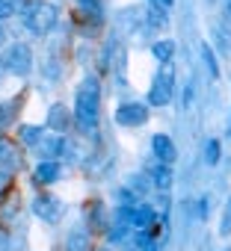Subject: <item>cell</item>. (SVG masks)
I'll return each instance as SVG.
<instances>
[{
    "label": "cell",
    "mask_w": 231,
    "mask_h": 251,
    "mask_svg": "<svg viewBox=\"0 0 231 251\" xmlns=\"http://www.w3.org/2000/svg\"><path fill=\"white\" fill-rule=\"evenodd\" d=\"M98 118H101V83L98 77H83V83L77 86V95H74V121L77 127L92 136L95 127H98Z\"/></svg>",
    "instance_id": "6da1fadb"
},
{
    "label": "cell",
    "mask_w": 231,
    "mask_h": 251,
    "mask_svg": "<svg viewBox=\"0 0 231 251\" xmlns=\"http://www.w3.org/2000/svg\"><path fill=\"white\" fill-rule=\"evenodd\" d=\"M57 21H59V9L54 6V3H48V0H39V3H33V6H27V12H24V27H27V33H33V36H48L54 27H57Z\"/></svg>",
    "instance_id": "7a4b0ae2"
},
{
    "label": "cell",
    "mask_w": 231,
    "mask_h": 251,
    "mask_svg": "<svg viewBox=\"0 0 231 251\" xmlns=\"http://www.w3.org/2000/svg\"><path fill=\"white\" fill-rule=\"evenodd\" d=\"M175 92V68L172 62H160V71L154 74V83L148 89V106H169Z\"/></svg>",
    "instance_id": "3957f363"
},
{
    "label": "cell",
    "mask_w": 231,
    "mask_h": 251,
    "mask_svg": "<svg viewBox=\"0 0 231 251\" xmlns=\"http://www.w3.org/2000/svg\"><path fill=\"white\" fill-rule=\"evenodd\" d=\"M3 62H6V71H9V74H15V77H27V74L33 71V50H30V45L15 42V45L6 50Z\"/></svg>",
    "instance_id": "277c9868"
},
{
    "label": "cell",
    "mask_w": 231,
    "mask_h": 251,
    "mask_svg": "<svg viewBox=\"0 0 231 251\" xmlns=\"http://www.w3.org/2000/svg\"><path fill=\"white\" fill-rule=\"evenodd\" d=\"M145 121H148V106L140 100L119 103V109H116V124H122V127H143Z\"/></svg>",
    "instance_id": "5b68a950"
},
{
    "label": "cell",
    "mask_w": 231,
    "mask_h": 251,
    "mask_svg": "<svg viewBox=\"0 0 231 251\" xmlns=\"http://www.w3.org/2000/svg\"><path fill=\"white\" fill-rule=\"evenodd\" d=\"M33 213L39 216V219H45V222H59L62 219V213H65V204L57 198V195H39L36 201H33Z\"/></svg>",
    "instance_id": "8992f818"
},
{
    "label": "cell",
    "mask_w": 231,
    "mask_h": 251,
    "mask_svg": "<svg viewBox=\"0 0 231 251\" xmlns=\"http://www.w3.org/2000/svg\"><path fill=\"white\" fill-rule=\"evenodd\" d=\"M36 148H39V154H42L45 160H57V157H62L65 151H71V145L62 139V133H51V136H42V142H39Z\"/></svg>",
    "instance_id": "52a82bcc"
},
{
    "label": "cell",
    "mask_w": 231,
    "mask_h": 251,
    "mask_svg": "<svg viewBox=\"0 0 231 251\" xmlns=\"http://www.w3.org/2000/svg\"><path fill=\"white\" fill-rule=\"evenodd\" d=\"M151 154H154V160H160V163H175L178 160V148H175V142L166 136V133H157V136H151Z\"/></svg>",
    "instance_id": "ba28073f"
},
{
    "label": "cell",
    "mask_w": 231,
    "mask_h": 251,
    "mask_svg": "<svg viewBox=\"0 0 231 251\" xmlns=\"http://www.w3.org/2000/svg\"><path fill=\"white\" fill-rule=\"evenodd\" d=\"M59 177H62V166H59L57 160H45V163L36 166V183L51 186V183H57Z\"/></svg>",
    "instance_id": "9c48e42d"
},
{
    "label": "cell",
    "mask_w": 231,
    "mask_h": 251,
    "mask_svg": "<svg viewBox=\"0 0 231 251\" xmlns=\"http://www.w3.org/2000/svg\"><path fill=\"white\" fill-rule=\"evenodd\" d=\"M68 124H71V112H68L62 103H54V106L48 109V127H51L54 133H62V130H68Z\"/></svg>",
    "instance_id": "30bf717a"
},
{
    "label": "cell",
    "mask_w": 231,
    "mask_h": 251,
    "mask_svg": "<svg viewBox=\"0 0 231 251\" xmlns=\"http://www.w3.org/2000/svg\"><path fill=\"white\" fill-rule=\"evenodd\" d=\"M148 175H151V183H154L160 192H166V189L172 186V169H169V163L154 160V163L148 166Z\"/></svg>",
    "instance_id": "8fae6325"
},
{
    "label": "cell",
    "mask_w": 231,
    "mask_h": 251,
    "mask_svg": "<svg viewBox=\"0 0 231 251\" xmlns=\"http://www.w3.org/2000/svg\"><path fill=\"white\" fill-rule=\"evenodd\" d=\"M21 166V157H18V148L9 142V139H0V169H18Z\"/></svg>",
    "instance_id": "7c38bea8"
},
{
    "label": "cell",
    "mask_w": 231,
    "mask_h": 251,
    "mask_svg": "<svg viewBox=\"0 0 231 251\" xmlns=\"http://www.w3.org/2000/svg\"><path fill=\"white\" fill-rule=\"evenodd\" d=\"M151 53H154L157 62H172V56H175V42H172V39H160V42L151 45Z\"/></svg>",
    "instance_id": "4fadbf2b"
},
{
    "label": "cell",
    "mask_w": 231,
    "mask_h": 251,
    "mask_svg": "<svg viewBox=\"0 0 231 251\" xmlns=\"http://www.w3.org/2000/svg\"><path fill=\"white\" fill-rule=\"evenodd\" d=\"M145 21L151 24V27H166V21H169V15H166V6H160V3H151L148 6V12H145Z\"/></svg>",
    "instance_id": "5bb4252c"
},
{
    "label": "cell",
    "mask_w": 231,
    "mask_h": 251,
    "mask_svg": "<svg viewBox=\"0 0 231 251\" xmlns=\"http://www.w3.org/2000/svg\"><path fill=\"white\" fill-rule=\"evenodd\" d=\"M86 216H89V225H92L95 230H98V227H101V230L107 227V219H104V207H101V201H92V204L86 207Z\"/></svg>",
    "instance_id": "9a60e30c"
},
{
    "label": "cell",
    "mask_w": 231,
    "mask_h": 251,
    "mask_svg": "<svg viewBox=\"0 0 231 251\" xmlns=\"http://www.w3.org/2000/svg\"><path fill=\"white\" fill-rule=\"evenodd\" d=\"M65 248H68V251H89V233H86V230H74V233H68Z\"/></svg>",
    "instance_id": "2e32d148"
},
{
    "label": "cell",
    "mask_w": 231,
    "mask_h": 251,
    "mask_svg": "<svg viewBox=\"0 0 231 251\" xmlns=\"http://www.w3.org/2000/svg\"><path fill=\"white\" fill-rule=\"evenodd\" d=\"M18 136H21L24 145H39L45 133H42V127H36V124H24V127L18 130Z\"/></svg>",
    "instance_id": "e0dca14e"
},
{
    "label": "cell",
    "mask_w": 231,
    "mask_h": 251,
    "mask_svg": "<svg viewBox=\"0 0 231 251\" xmlns=\"http://www.w3.org/2000/svg\"><path fill=\"white\" fill-rule=\"evenodd\" d=\"M24 12V0H0V21Z\"/></svg>",
    "instance_id": "ac0fdd59"
},
{
    "label": "cell",
    "mask_w": 231,
    "mask_h": 251,
    "mask_svg": "<svg viewBox=\"0 0 231 251\" xmlns=\"http://www.w3.org/2000/svg\"><path fill=\"white\" fill-rule=\"evenodd\" d=\"M219 154H222L219 139H210V142L204 145V163H207V166H216V163H219Z\"/></svg>",
    "instance_id": "d6986e66"
},
{
    "label": "cell",
    "mask_w": 231,
    "mask_h": 251,
    "mask_svg": "<svg viewBox=\"0 0 231 251\" xmlns=\"http://www.w3.org/2000/svg\"><path fill=\"white\" fill-rule=\"evenodd\" d=\"M202 59H204V65H207L210 77H219V65H216V56H213L210 45H202Z\"/></svg>",
    "instance_id": "ffe728a7"
},
{
    "label": "cell",
    "mask_w": 231,
    "mask_h": 251,
    "mask_svg": "<svg viewBox=\"0 0 231 251\" xmlns=\"http://www.w3.org/2000/svg\"><path fill=\"white\" fill-rule=\"evenodd\" d=\"M219 233H222V236H231V195H228V201H225V207H222V219H219Z\"/></svg>",
    "instance_id": "44dd1931"
},
{
    "label": "cell",
    "mask_w": 231,
    "mask_h": 251,
    "mask_svg": "<svg viewBox=\"0 0 231 251\" xmlns=\"http://www.w3.org/2000/svg\"><path fill=\"white\" fill-rule=\"evenodd\" d=\"M80 12H92V15H101V0H74Z\"/></svg>",
    "instance_id": "7402d4cb"
},
{
    "label": "cell",
    "mask_w": 231,
    "mask_h": 251,
    "mask_svg": "<svg viewBox=\"0 0 231 251\" xmlns=\"http://www.w3.org/2000/svg\"><path fill=\"white\" fill-rule=\"evenodd\" d=\"M9 186H12V175H9L6 169H0V195H3Z\"/></svg>",
    "instance_id": "603a6c76"
},
{
    "label": "cell",
    "mask_w": 231,
    "mask_h": 251,
    "mask_svg": "<svg viewBox=\"0 0 231 251\" xmlns=\"http://www.w3.org/2000/svg\"><path fill=\"white\" fill-rule=\"evenodd\" d=\"M0 251H15V248H12V239H9V236H0Z\"/></svg>",
    "instance_id": "cb8c5ba5"
},
{
    "label": "cell",
    "mask_w": 231,
    "mask_h": 251,
    "mask_svg": "<svg viewBox=\"0 0 231 251\" xmlns=\"http://www.w3.org/2000/svg\"><path fill=\"white\" fill-rule=\"evenodd\" d=\"M222 45H228V48H231V27H225V30H222Z\"/></svg>",
    "instance_id": "d4e9b609"
},
{
    "label": "cell",
    "mask_w": 231,
    "mask_h": 251,
    "mask_svg": "<svg viewBox=\"0 0 231 251\" xmlns=\"http://www.w3.org/2000/svg\"><path fill=\"white\" fill-rule=\"evenodd\" d=\"M154 3H160V6H166V9H169V6L175 3V0H154Z\"/></svg>",
    "instance_id": "484cf974"
},
{
    "label": "cell",
    "mask_w": 231,
    "mask_h": 251,
    "mask_svg": "<svg viewBox=\"0 0 231 251\" xmlns=\"http://www.w3.org/2000/svg\"><path fill=\"white\" fill-rule=\"evenodd\" d=\"M225 18H231V0H225Z\"/></svg>",
    "instance_id": "4316f807"
},
{
    "label": "cell",
    "mask_w": 231,
    "mask_h": 251,
    "mask_svg": "<svg viewBox=\"0 0 231 251\" xmlns=\"http://www.w3.org/2000/svg\"><path fill=\"white\" fill-rule=\"evenodd\" d=\"M6 121V109H3V103H0V124Z\"/></svg>",
    "instance_id": "83f0119b"
},
{
    "label": "cell",
    "mask_w": 231,
    "mask_h": 251,
    "mask_svg": "<svg viewBox=\"0 0 231 251\" xmlns=\"http://www.w3.org/2000/svg\"><path fill=\"white\" fill-rule=\"evenodd\" d=\"M3 68H6V62H3V56H0V74H3Z\"/></svg>",
    "instance_id": "f1b7e54d"
},
{
    "label": "cell",
    "mask_w": 231,
    "mask_h": 251,
    "mask_svg": "<svg viewBox=\"0 0 231 251\" xmlns=\"http://www.w3.org/2000/svg\"><path fill=\"white\" fill-rule=\"evenodd\" d=\"M143 251H157V245H148V248H143Z\"/></svg>",
    "instance_id": "f546056e"
},
{
    "label": "cell",
    "mask_w": 231,
    "mask_h": 251,
    "mask_svg": "<svg viewBox=\"0 0 231 251\" xmlns=\"http://www.w3.org/2000/svg\"><path fill=\"white\" fill-rule=\"evenodd\" d=\"M0 39H3V21H0Z\"/></svg>",
    "instance_id": "4dcf8cb0"
}]
</instances>
